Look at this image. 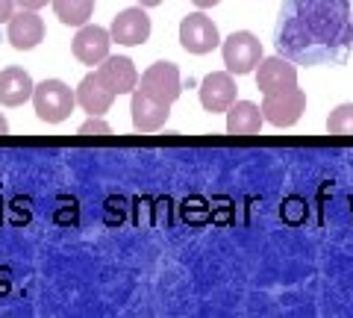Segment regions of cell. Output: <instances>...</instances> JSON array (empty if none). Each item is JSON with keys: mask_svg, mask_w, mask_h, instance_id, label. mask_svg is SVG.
<instances>
[{"mask_svg": "<svg viewBox=\"0 0 353 318\" xmlns=\"http://www.w3.org/2000/svg\"><path fill=\"white\" fill-rule=\"evenodd\" d=\"M77 92H71L62 80H44L32 92V106H36L39 121L44 124H62L74 112Z\"/></svg>", "mask_w": 353, "mask_h": 318, "instance_id": "1", "label": "cell"}, {"mask_svg": "<svg viewBox=\"0 0 353 318\" xmlns=\"http://www.w3.org/2000/svg\"><path fill=\"white\" fill-rule=\"evenodd\" d=\"M221 57H224V65L230 74H236V77L250 74L262 62V41L248 30L233 32V36L221 45Z\"/></svg>", "mask_w": 353, "mask_h": 318, "instance_id": "2", "label": "cell"}, {"mask_svg": "<svg viewBox=\"0 0 353 318\" xmlns=\"http://www.w3.org/2000/svg\"><path fill=\"white\" fill-rule=\"evenodd\" d=\"M303 109H306V95H303V89H297V86L271 92V95H265V101H262L265 121L274 124V127L297 124L301 121V115H303Z\"/></svg>", "mask_w": 353, "mask_h": 318, "instance_id": "3", "label": "cell"}, {"mask_svg": "<svg viewBox=\"0 0 353 318\" xmlns=\"http://www.w3.org/2000/svg\"><path fill=\"white\" fill-rule=\"evenodd\" d=\"M180 45L189 50V53H212L221 45V36H218V27L212 18H206L203 12H189L180 21Z\"/></svg>", "mask_w": 353, "mask_h": 318, "instance_id": "4", "label": "cell"}, {"mask_svg": "<svg viewBox=\"0 0 353 318\" xmlns=\"http://www.w3.org/2000/svg\"><path fill=\"white\" fill-rule=\"evenodd\" d=\"M139 89L150 95L153 101H162V103H174L180 97L183 86H180V68L174 62H153L150 68L141 74L139 80Z\"/></svg>", "mask_w": 353, "mask_h": 318, "instance_id": "5", "label": "cell"}, {"mask_svg": "<svg viewBox=\"0 0 353 318\" xmlns=\"http://www.w3.org/2000/svg\"><path fill=\"white\" fill-rule=\"evenodd\" d=\"M109 32H112V41H118V45H127V48L145 45L150 36V18L145 12V6H132L118 12Z\"/></svg>", "mask_w": 353, "mask_h": 318, "instance_id": "6", "label": "cell"}, {"mask_svg": "<svg viewBox=\"0 0 353 318\" xmlns=\"http://www.w3.org/2000/svg\"><path fill=\"white\" fill-rule=\"evenodd\" d=\"M130 115H132V127H136L139 133H157V130L168 121L171 103L153 101L150 95L136 89L132 92V101H130Z\"/></svg>", "mask_w": 353, "mask_h": 318, "instance_id": "7", "label": "cell"}, {"mask_svg": "<svg viewBox=\"0 0 353 318\" xmlns=\"http://www.w3.org/2000/svg\"><path fill=\"white\" fill-rule=\"evenodd\" d=\"M236 80L230 71H215L201 83V103L206 112H227L236 103Z\"/></svg>", "mask_w": 353, "mask_h": 318, "instance_id": "8", "label": "cell"}, {"mask_svg": "<svg viewBox=\"0 0 353 318\" xmlns=\"http://www.w3.org/2000/svg\"><path fill=\"white\" fill-rule=\"evenodd\" d=\"M9 45L15 50H32L44 41V21L36 15V9H21L9 18Z\"/></svg>", "mask_w": 353, "mask_h": 318, "instance_id": "9", "label": "cell"}, {"mask_svg": "<svg viewBox=\"0 0 353 318\" xmlns=\"http://www.w3.org/2000/svg\"><path fill=\"white\" fill-rule=\"evenodd\" d=\"M109 45H112V32L85 24L74 36V57L85 65H101L109 57Z\"/></svg>", "mask_w": 353, "mask_h": 318, "instance_id": "10", "label": "cell"}, {"mask_svg": "<svg viewBox=\"0 0 353 318\" xmlns=\"http://www.w3.org/2000/svg\"><path fill=\"white\" fill-rule=\"evenodd\" d=\"M289 86H297V68H294L289 59H283V57H268V59L259 62L256 89H259L262 95L289 89Z\"/></svg>", "mask_w": 353, "mask_h": 318, "instance_id": "11", "label": "cell"}, {"mask_svg": "<svg viewBox=\"0 0 353 318\" xmlns=\"http://www.w3.org/2000/svg\"><path fill=\"white\" fill-rule=\"evenodd\" d=\"M97 74L115 95H132L139 86V71L127 57H106L97 65Z\"/></svg>", "mask_w": 353, "mask_h": 318, "instance_id": "12", "label": "cell"}, {"mask_svg": "<svg viewBox=\"0 0 353 318\" xmlns=\"http://www.w3.org/2000/svg\"><path fill=\"white\" fill-rule=\"evenodd\" d=\"M115 101V92L101 80V74H85L83 83L77 86V103H80L88 115H103Z\"/></svg>", "mask_w": 353, "mask_h": 318, "instance_id": "13", "label": "cell"}, {"mask_svg": "<svg viewBox=\"0 0 353 318\" xmlns=\"http://www.w3.org/2000/svg\"><path fill=\"white\" fill-rule=\"evenodd\" d=\"M32 92H36V83L24 68H6L0 71V103L3 106H21L27 103Z\"/></svg>", "mask_w": 353, "mask_h": 318, "instance_id": "14", "label": "cell"}, {"mask_svg": "<svg viewBox=\"0 0 353 318\" xmlns=\"http://www.w3.org/2000/svg\"><path fill=\"white\" fill-rule=\"evenodd\" d=\"M262 106L250 101H236L227 109V133L230 136H256L262 130Z\"/></svg>", "mask_w": 353, "mask_h": 318, "instance_id": "15", "label": "cell"}, {"mask_svg": "<svg viewBox=\"0 0 353 318\" xmlns=\"http://www.w3.org/2000/svg\"><path fill=\"white\" fill-rule=\"evenodd\" d=\"M53 12L65 27H85L94 12V0H53Z\"/></svg>", "mask_w": 353, "mask_h": 318, "instance_id": "16", "label": "cell"}, {"mask_svg": "<svg viewBox=\"0 0 353 318\" xmlns=\"http://www.w3.org/2000/svg\"><path fill=\"white\" fill-rule=\"evenodd\" d=\"M327 133L330 136H353V103H341L330 112Z\"/></svg>", "mask_w": 353, "mask_h": 318, "instance_id": "17", "label": "cell"}, {"mask_svg": "<svg viewBox=\"0 0 353 318\" xmlns=\"http://www.w3.org/2000/svg\"><path fill=\"white\" fill-rule=\"evenodd\" d=\"M283 221L285 224H303L306 221V201H301V197H289V201L283 203Z\"/></svg>", "mask_w": 353, "mask_h": 318, "instance_id": "18", "label": "cell"}, {"mask_svg": "<svg viewBox=\"0 0 353 318\" xmlns=\"http://www.w3.org/2000/svg\"><path fill=\"white\" fill-rule=\"evenodd\" d=\"M80 136H112V127H109L106 121H101L97 115H92L88 121L80 127Z\"/></svg>", "mask_w": 353, "mask_h": 318, "instance_id": "19", "label": "cell"}, {"mask_svg": "<svg viewBox=\"0 0 353 318\" xmlns=\"http://www.w3.org/2000/svg\"><path fill=\"white\" fill-rule=\"evenodd\" d=\"M12 9H15V0H0V24L12 18Z\"/></svg>", "mask_w": 353, "mask_h": 318, "instance_id": "20", "label": "cell"}, {"mask_svg": "<svg viewBox=\"0 0 353 318\" xmlns=\"http://www.w3.org/2000/svg\"><path fill=\"white\" fill-rule=\"evenodd\" d=\"M15 3H18L21 9H41V6L53 3V0H15Z\"/></svg>", "mask_w": 353, "mask_h": 318, "instance_id": "21", "label": "cell"}, {"mask_svg": "<svg viewBox=\"0 0 353 318\" xmlns=\"http://www.w3.org/2000/svg\"><path fill=\"white\" fill-rule=\"evenodd\" d=\"M9 292V268H0V295Z\"/></svg>", "mask_w": 353, "mask_h": 318, "instance_id": "22", "label": "cell"}, {"mask_svg": "<svg viewBox=\"0 0 353 318\" xmlns=\"http://www.w3.org/2000/svg\"><path fill=\"white\" fill-rule=\"evenodd\" d=\"M192 3H194L197 9H212V6L221 3V0H192Z\"/></svg>", "mask_w": 353, "mask_h": 318, "instance_id": "23", "label": "cell"}, {"mask_svg": "<svg viewBox=\"0 0 353 318\" xmlns=\"http://www.w3.org/2000/svg\"><path fill=\"white\" fill-rule=\"evenodd\" d=\"M0 136H9V121L0 115Z\"/></svg>", "mask_w": 353, "mask_h": 318, "instance_id": "24", "label": "cell"}, {"mask_svg": "<svg viewBox=\"0 0 353 318\" xmlns=\"http://www.w3.org/2000/svg\"><path fill=\"white\" fill-rule=\"evenodd\" d=\"M139 3H141V6H159L162 0H139Z\"/></svg>", "mask_w": 353, "mask_h": 318, "instance_id": "25", "label": "cell"}]
</instances>
